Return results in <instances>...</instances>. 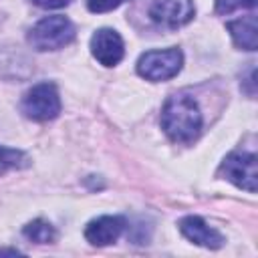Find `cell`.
<instances>
[{"label": "cell", "instance_id": "obj_15", "mask_svg": "<svg viewBox=\"0 0 258 258\" xmlns=\"http://www.w3.org/2000/svg\"><path fill=\"white\" fill-rule=\"evenodd\" d=\"M36 6H40V8H46V10H52V8H62V6H67L71 0H32Z\"/></svg>", "mask_w": 258, "mask_h": 258}, {"label": "cell", "instance_id": "obj_5", "mask_svg": "<svg viewBox=\"0 0 258 258\" xmlns=\"http://www.w3.org/2000/svg\"><path fill=\"white\" fill-rule=\"evenodd\" d=\"M224 179L232 181L236 187L246 189L250 194L256 191L258 185V161L254 153L248 151H234L226 155L218 171Z\"/></svg>", "mask_w": 258, "mask_h": 258}, {"label": "cell", "instance_id": "obj_3", "mask_svg": "<svg viewBox=\"0 0 258 258\" xmlns=\"http://www.w3.org/2000/svg\"><path fill=\"white\" fill-rule=\"evenodd\" d=\"M183 64V54L179 48L167 50H147L137 60V73L145 81H167L173 79Z\"/></svg>", "mask_w": 258, "mask_h": 258}, {"label": "cell", "instance_id": "obj_9", "mask_svg": "<svg viewBox=\"0 0 258 258\" xmlns=\"http://www.w3.org/2000/svg\"><path fill=\"white\" fill-rule=\"evenodd\" d=\"M177 228H179V232L189 242H194L198 246H204V248H210V250H216V248H220L226 242L224 236L216 228L208 226L200 216H185V218H181Z\"/></svg>", "mask_w": 258, "mask_h": 258}, {"label": "cell", "instance_id": "obj_4", "mask_svg": "<svg viewBox=\"0 0 258 258\" xmlns=\"http://www.w3.org/2000/svg\"><path fill=\"white\" fill-rule=\"evenodd\" d=\"M22 113L32 121H50L60 113V97L52 83H38L26 91Z\"/></svg>", "mask_w": 258, "mask_h": 258}, {"label": "cell", "instance_id": "obj_14", "mask_svg": "<svg viewBox=\"0 0 258 258\" xmlns=\"http://www.w3.org/2000/svg\"><path fill=\"white\" fill-rule=\"evenodd\" d=\"M244 0H216V12L218 14H230L236 8H240Z\"/></svg>", "mask_w": 258, "mask_h": 258}, {"label": "cell", "instance_id": "obj_8", "mask_svg": "<svg viewBox=\"0 0 258 258\" xmlns=\"http://www.w3.org/2000/svg\"><path fill=\"white\" fill-rule=\"evenodd\" d=\"M125 228L127 220L123 216H99L87 224L85 238L93 246H109L119 240Z\"/></svg>", "mask_w": 258, "mask_h": 258}, {"label": "cell", "instance_id": "obj_7", "mask_svg": "<svg viewBox=\"0 0 258 258\" xmlns=\"http://www.w3.org/2000/svg\"><path fill=\"white\" fill-rule=\"evenodd\" d=\"M91 52L105 67L119 64L125 54V44L121 34L113 28H99L91 36Z\"/></svg>", "mask_w": 258, "mask_h": 258}, {"label": "cell", "instance_id": "obj_6", "mask_svg": "<svg viewBox=\"0 0 258 258\" xmlns=\"http://www.w3.org/2000/svg\"><path fill=\"white\" fill-rule=\"evenodd\" d=\"M196 14L194 0H155L149 8L153 22L165 28H179L187 24Z\"/></svg>", "mask_w": 258, "mask_h": 258}, {"label": "cell", "instance_id": "obj_2", "mask_svg": "<svg viewBox=\"0 0 258 258\" xmlns=\"http://www.w3.org/2000/svg\"><path fill=\"white\" fill-rule=\"evenodd\" d=\"M75 38V26L67 16L54 14L38 20L28 30V44L34 50H58L71 44Z\"/></svg>", "mask_w": 258, "mask_h": 258}, {"label": "cell", "instance_id": "obj_11", "mask_svg": "<svg viewBox=\"0 0 258 258\" xmlns=\"http://www.w3.org/2000/svg\"><path fill=\"white\" fill-rule=\"evenodd\" d=\"M22 234L30 240V242H36V244H50L56 240V230L50 222L42 220V218H36L32 222H28L22 230Z\"/></svg>", "mask_w": 258, "mask_h": 258}, {"label": "cell", "instance_id": "obj_16", "mask_svg": "<svg viewBox=\"0 0 258 258\" xmlns=\"http://www.w3.org/2000/svg\"><path fill=\"white\" fill-rule=\"evenodd\" d=\"M2 254H12V256H16V254H22L20 250H16V248H0V256Z\"/></svg>", "mask_w": 258, "mask_h": 258}, {"label": "cell", "instance_id": "obj_10", "mask_svg": "<svg viewBox=\"0 0 258 258\" xmlns=\"http://www.w3.org/2000/svg\"><path fill=\"white\" fill-rule=\"evenodd\" d=\"M226 26H228V32H230V36L238 48H244V50H256L258 48V22H256L254 14L232 20Z\"/></svg>", "mask_w": 258, "mask_h": 258}, {"label": "cell", "instance_id": "obj_13", "mask_svg": "<svg viewBox=\"0 0 258 258\" xmlns=\"http://www.w3.org/2000/svg\"><path fill=\"white\" fill-rule=\"evenodd\" d=\"M123 2H127V0H87V8L95 14H101V12H109V10L119 8Z\"/></svg>", "mask_w": 258, "mask_h": 258}, {"label": "cell", "instance_id": "obj_12", "mask_svg": "<svg viewBox=\"0 0 258 258\" xmlns=\"http://www.w3.org/2000/svg\"><path fill=\"white\" fill-rule=\"evenodd\" d=\"M26 165H28V157L24 155V151L0 145V175L10 169H20Z\"/></svg>", "mask_w": 258, "mask_h": 258}, {"label": "cell", "instance_id": "obj_1", "mask_svg": "<svg viewBox=\"0 0 258 258\" xmlns=\"http://www.w3.org/2000/svg\"><path fill=\"white\" fill-rule=\"evenodd\" d=\"M202 111L194 97L185 93L171 95L161 109V129L175 143H191L202 133Z\"/></svg>", "mask_w": 258, "mask_h": 258}]
</instances>
